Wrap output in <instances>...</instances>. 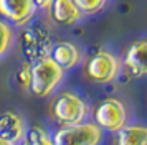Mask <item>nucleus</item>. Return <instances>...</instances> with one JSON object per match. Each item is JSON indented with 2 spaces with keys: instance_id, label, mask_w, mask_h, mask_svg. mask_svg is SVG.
<instances>
[{
  "instance_id": "nucleus-16",
  "label": "nucleus",
  "mask_w": 147,
  "mask_h": 145,
  "mask_svg": "<svg viewBox=\"0 0 147 145\" xmlns=\"http://www.w3.org/2000/svg\"><path fill=\"white\" fill-rule=\"evenodd\" d=\"M30 79H32V64H22L18 71L15 72V81L22 89H28L30 87Z\"/></svg>"
},
{
  "instance_id": "nucleus-6",
  "label": "nucleus",
  "mask_w": 147,
  "mask_h": 145,
  "mask_svg": "<svg viewBox=\"0 0 147 145\" xmlns=\"http://www.w3.org/2000/svg\"><path fill=\"white\" fill-rule=\"evenodd\" d=\"M51 43H50V35L45 28L41 26H35L30 28L22 35V48L23 53L28 59L32 61H38V59L50 56L51 51Z\"/></svg>"
},
{
  "instance_id": "nucleus-18",
  "label": "nucleus",
  "mask_w": 147,
  "mask_h": 145,
  "mask_svg": "<svg viewBox=\"0 0 147 145\" xmlns=\"http://www.w3.org/2000/svg\"><path fill=\"white\" fill-rule=\"evenodd\" d=\"M0 145H15V144H10V142H5V140H0Z\"/></svg>"
},
{
  "instance_id": "nucleus-2",
  "label": "nucleus",
  "mask_w": 147,
  "mask_h": 145,
  "mask_svg": "<svg viewBox=\"0 0 147 145\" xmlns=\"http://www.w3.org/2000/svg\"><path fill=\"white\" fill-rule=\"evenodd\" d=\"M50 114L63 127H66V125H76V124L84 122V119L88 115V104L78 94L66 91V92L58 94L51 101V104H50Z\"/></svg>"
},
{
  "instance_id": "nucleus-17",
  "label": "nucleus",
  "mask_w": 147,
  "mask_h": 145,
  "mask_svg": "<svg viewBox=\"0 0 147 145\" xmlns=\"http://www.w3.org/2000/svg\"><path fill=\"white\" fill-rule=\"evenodd\" d=\"M35 2V7H36V10L38 8H45V10H50L51 5H53V0H33Z\"/></svg>"
},
{
  "instance_id": "nucleus-11",
  "label": "nucleus",
  "mask_w": 147,
  "mask_h": 145,
  "mask_svg": "<svg viewBox=\"0 0 147 145\" xmlns=\"http://www.w3.org/2000/svg\"><path fill=\"white\" fill-rule=\"evenodd\" d=\"M51 18L58 25H74L83 18V13L78 10L73 0H53Z\"/></svg>"
},
{
  "instance_id": "nucleus-12",
  "label": "nucleus",
  "mask_w": 147,
  "mask_h": 145,
  "mask_svg": "<svg viewBox=\"0 0 147 145\" xmlns=\"http://www.w3.org/2000/svg\"><path fill=\"white\" fill-rule=\"evenodd\" d=\"M114 145H147V125H124L116 132Z\"/></svg>"
},
{
  "instance_id": "nucleus-5",
  "label": "nucleus",
  "mask_w": 147,
  "mask_h": 145,
  "mask_svg": "<svg viewBox=\"0 0 147 145\" xmlns=\"http://www.w3.org/2000/svg\"><path fill=\"white\" fill-rule=\"evenodd\" d=\"M94 124L101 130L116 134L127 124V109L119 99L107 97L101 101L94 109Z\"/></svg>"
},
{
  "instance_id": "nucleus-3",
  "label": "nucleus",
  "mask_w": 147,
  "mask_h": 145,
  "mask_svg": "<svg viewBox=\"0 0 147 145\" xmlns=\"http://www.w3.org/2000/svg\"><path fill=\"white\" fill-rule=\"evenodd\" d=\"M121 66L122 63L119 56H116L113 51L99 50L94 54H91L84 63V74L91 83L107 84L119 76Z\"/></svg>"
},
{
  "instance_id": "nucleus-8",
  "label": "nucleus",
  "mask_w": 147,
  "mask_h": 145,
  "mask_svg": "<svg viewBox=\"0 0 147 145\" xmlns=\"http://www.w3.org/2000/svg\"><path fill=\"white\" fill-rule=\"evenodd\" d=\"M122 64L134 78L147 76V38L137 40L127 48Z\"/></svg>"
},
{
  "instance_id": "nucleus-10",
  "label": "nucleus",
  "mask_w": 147,
  "mask_h": 145,
  "mask_svg": "<svg viewBox=\"0 0 147 145\" xmlns=\"http://www.w3.org/2000/svg\"><path fill=\"white\" fill-rule=\"evenodd\" d=\"M50 58L66 71V69H71V68L80 64L83 54H81V50L78 45H74L71 41H60V43H55L51 46Z\"/></svg>"
},
{
  "instance_id": "nucleus-4",
  "label": "nucleus",
  "mask_w": 147,
  "mask_h": 145,
  "mask_svg": "<svg viewBox=\"0 0 147 145\" xmlns=\"http://www.w3.org/2000/svg\"><path fill=\"white\" fill-rule=\"evenodd\" d=\"M102 140V130L94 122H81L76 125H66L56 130L53 137L55 145H99Z\"/></svg>"
},
{
  "instance_id": "nucleus-7",
  "label": "nucleus",
  "mask_w": 147,
  "mask_h": 145,
  "mask_svg": "<svg viewBox=\"0 0 147 145\" xmlns=\"http://www.w3.org/2000/svg\"><path fill=\"white\" fill-rule=\"evenodd\" d=\"M36 7L33 0H0V15L10 25L23 26L33 18Z\"/></svg>"
},
{
  "instance_id": "nucleus-9",
  "label": "nucleus",
  "mask_w": 147,
  "mask_h": 145,
  "mask_svg": "<svg viewBox=\"0 0 147 145\" xmlns=\"http://www.w3.org/2000/svg\"><path fill=\"white\" fill-rule=\"evenodd\" d=\"M27 132L25 122L20 114L12 111L0 114V140L10 144H18Z\"/></svg>"
},
{
  "instance_id": "nucleus-1",
  "label": "nucleus",
  "mask_w": 147,
  "mask_h": 145,
  "mask_svg": "<svg viewBox=\"0 0 147 145\" xmlns=\"http://www.w3.org/2000/svg\"><path fill=\"white\" fill-rule=\"evenodd\" d=\"M65 78V69L55 63L50 56L35 61L32 64L30 92L36 97H48L60 86Z\"/></svg>"
},
{
  "instance_id": "nucleus-13",
  "label": "nucleus",
  "mask_w": 147,
  "mask_h": 145,
  "mask_svg": "<svg viewBox=\"0 0 147 145\" xmlns=\"http://www.w3.org/2000/svg\"><path fill=\"white\" fill-rule=\"evenodd\" d=\"M23 145H55L53 138L48 135L41 127H32L23 135Z\"/></svg>"
},
{
  "instance_id": "nucleus-15",
  "label": "nucleus",
  "mask_w": 147,
  "mask_h": 145,
  "mask_svg": "<svg viewBox=\"0 0 147 145\" xmlns=\"http://www.w3.org/2000/svg\"><path fill=\"white\" fill-rule=\"evenodd\" d=\"M83 15H94L106 7L107 0H73Z\"/></svg>"
},
{
  "instance_id": "nucleus-14",
  "label": "nucleus",
  "mask_w": 147,
  "mask_h": 145,
  "mask_svg": "<svg viewBox=\"0 0 147 145\" xmlns=\"http://www.w3.org/2000/svg\"><path fill=\"white\" fill-rule=\"evenodd\" d=\"M12 45H13V28L8 21L0 20V58L7 54Z\"/></svg>"
}]
</instances>
